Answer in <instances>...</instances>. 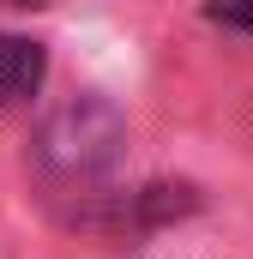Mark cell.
Wrapping results in <instances>:
<instances>
[{"label": "cell", "mask_w": 253, "mask_h": 259, "mask_svg": "<svg viewBox=\"0 0 253 259\" xmlns=\"http://www.w3.org/2000/svg\"><path fill=\"white\" fill-rule=\"evenodd\" d=\"M121 145H126L121 109L103 103V97H78V103H66L61 115L43 127V163L55 175H66V181H85V175L115 169Z\"/></svg>", "instance_id": "1"}, {"label": "cell", "mask_w": 253, "mask_h": 259, "mask_svg": "<svg viewBox=\"0 0 253 259\" xmlns=\"http://www.w3.org/2000/svg\"><path fill=\"white\" fill-rule=\"evenodd\" d=\"M43 49L30 42V36H12V30H0V109H12V103H24L36 84H43Z\"/></svg>", "instance_id": "2"}, {"label": "cell", "mask_w": 253, "mask_h": 259, "mask_svg": "<svg viewBox=\"0 0 253 259\" xmlns=\"http://www.w3.org/2000/svg\"><path fill=\"white\" fill-rule=\"evenodd\" d=\"M205 12H211L217 24H229V30H247V36H253V0H205Z\"/></svg>", "instance_id": "3"}, {"label": "cell", "mask_w": 253, "mask_h": 259, "mask_svg": "<svg viewBox=\"0 0 253 259\" xmlns=\"http://www.w3.org/2000/svg\"><path fill=\"white\" fill-rule=\"evenodd\" d=\"M0 6H18V12H36V6H49V0H0Z\"/></svg>", "instance_id": "4"}]
</instances>
